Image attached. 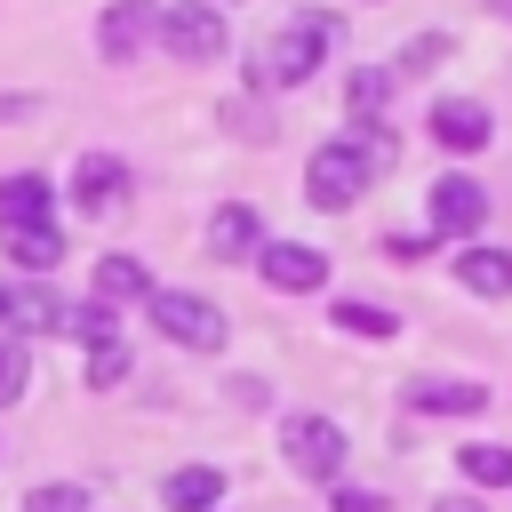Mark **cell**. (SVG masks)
<instances>
[{
  "mask_svg": "<svg viewBox=\"0 0 512 512\" xmlns=\"http://www.w3.org/2000/svg\"><path fill=\"white\" fill-rule=\"evenodd\" d=\"M160 496H168L176 512H216L224 472H216V464H184V472H168V480H160Z\"/></svg>",
  "mask_w": 512,
  "mask_h": 512,
  "instance_id": "cell-16",
  "label": "cell"
},
{
  "mask_svg": "<svg viewBox=\"0 0 512 512\" xmlns=\"http://www.w3.org/2000/svg\"><path fill=\"white\" fill-rule=\"evenodd\" d=\"M120 376H128V344H120V336H104V344H88V384H96V392H112Z\"/></svg>",
  "mask_w": 512,
  "mask_h": 512,
  "instance_id": "cell-22",
  "label": "cell"
},
{
  "mask_svg": "<svg viewBox=\"0 0 512 512\" xmlns=\"http://www.w3.org/2000/svg\"><path fill=\"white\" fill-rule=\"evenodd\" d=\"M152 320H160V336H168V344H184V352H224V312H216L208 296L152 288Z\"/></svg>",
  "mask_w": 512,
  "mask_h": 512,
  "instance_id": "cell-2",
  "label": "cell"
},
{
  "mask_svg": "<svg viewBox=\"0 0 512 512\" xmlns=\"http://www.w3.org/2000/svg\"><path fill=\"white\" fill-rule=\"evenodd\" d=\"M72 200H80L88 216H112V208L128 200V160H112V152H88V160H80V176H72Z\"/></svg>",
  "mask_w": 512,
  "mask_h": 512,
  "instance_id": "cell-11",
  "label": "cell"
},
{
  "mask_svg": "<svg viewBox=\"0 0 512 512\" xmlns=\"http://www.w3.org/2000/svg\"><path fill=\"white\" fill-rule=\"evenodd\" d=\"M152 24H160L152 0H112V8L96 16V56H104V64H128V56L152 40Z\"/></svg>",
  "mask_w": 512,
  "mask_h": 512,
  "instance_id": "cell-6",
  "label": "cell"
},
{
  "mask_svg": "<svg viewBox=\"0 0 512 512\" xmlns=\"http://www.w3.org/2000/svg\"><path fill=\"white\" fill-rule=\"evenodd\" d=\"M432 136H440L448 152H480V144L496 136V120H488V104H472V96H440V104H432Z\"/></svg>",
  "mask_w": 512,
  "mask_h": 512,
  "instance_id": "cell-10",
  "label": "cell"
},
{
  "mask_svg": "<svg viewBox=\"0 0 512 512\" xmlns=\"http://www.w3.org/2000/svg\"><path fill=\"white\" fill-rule=\"evenodd\" d=\"M504 8H512V0H504Z\"/></svg>",
  "mask_w": 512,
  "mask_h": 512,
  "instance_id": "cell-27",
  "label": "cell"
},
{
  "mask_svg": "<svg viewBox=\"0 0 512 512\" xmlns=\"http://www.w3.org/2000/svg\"><path fill=\"white\" fill-rule=\"evenodd\" d=\"M208 248H216V256H256V248H264V216L240 208V200L216 208V216H208Z\"/></svg>",
  "mask_w": 512,
  "mask_h": 512,
  "instance_id": "cell-14",
  "label": "cell"
},
{
  "mask_svg": "<svg viewBox=\"0 0 512 512\" xmlns=\"http://www.w3.org/2000/svg\"><path fill=\"white\" fill-rule=\"evenodd\" d=\"M72 304L56 288H0V328L8 336H64Z\"/></svg>",
  "mask_w": 512,
  "mask_h": 512,
  "instance_id": "cell-7",
  "label": "cell"
},
{
  "mask_svg": "<svg viewBox=\"0 0 512 512\" xmlns=\"http://www.w3.org/2000/svg\"><path fill=\"white\" fill-rule=\"evenodd\" d=\"M368 152L360 144H320L312 152V168H304V192H312V208H352L360 192H368Z\"/></svg>",
  "mask_w": 512,
  "mask_h": 512,
  "instance_id": "cell-3",
  "label": "cell"
},
{
  "mask_svg": "<svg viewBox=\"0 0 512 512\" xmlns=\"http://www.w3.org/2000/svg\"><path fill=\"white\" fill-rule=\"evenodd\" d=\"M328 320H336L344 336H392V328H400L384 304H352V296H344V304H328Z\"/></svg>",
  "mask_w": 512,
  "mask_h": 512,
  "instance_id": "cell-21",
  "label": "cell"
},
{
  "mask_svg": "<svg viewBox=\"0 0 512 512\" xmlns=\"http://www.w3.org/2000/svg\"><path fill=\"white\" fill-rule=\"evenodd\" d=\"M432 224H440L448 240L480 232V224H488V192H480L472 176H440V184H432Z\"/></svg>",
  "mask_w": 512,
  "mask_h": 512,
  "instance_id": "cell-9",
  "label": "cell"
},
{
  "mask_svg": "<svg viewBox=\"0 0 512 512\" xmlns=\"http://www.w3.org/2000/svg\"><path fill=\"white\" fill-rule=\"evenodd\" d=\"M328 40H336V16H288L280 24V40H272V56L256 64V80H272V88H296V80H312L320 72V56H328Z\"/></svg>",
  "mask_w": 512,
  "mask_h": 512,
  "instance_id": "cell-1",
  "label": "cell"
},
{
  "mask_svg": "<svg viewBox=\"0 0 512 512\" xmlns=\"http://www.w3.org/2000/svg\"><path fill=\"white\" fill-rule=\"evenodd\" d=\"M0 248H8V264H24V272H48V264H64V224H56V216H40V224H0Z\"/></svg>",
  "mask_w": 512,
  "mask_h": 512,
  "instance_id": "cell-12",
  "label": "cell"
},
{
  "mask_svg": "<svg viewBox=\"0 0 512 512\" xmlns=\"http://www.w3.org/2000/svg\"><path fill=\"white\" fill-rule=\"evenodd\" d=\"M328 504H336V512H392V504L368 496V488H328Z\"/></svg>",
  "mask_w": 512,
  "mask_h": 512,
  "instance_id": "cell-25",
  "label": "cell"
},
{
  "mask_svg": "<svg viewBox=\"0 0 512 512\" xmlns=\"http://www.w3.org/2000/svg\"><path fill=\"white\" fill-rule=\"evenodd\" d=\"M160 40H168V56H184V64H216V56L232 48L224 16H216V8H200V0H184V8H160Z\"/></svg>",
  "mask_w": 512,
  "mask_h": 512,
  "instance_id": "cell-4",
  "label": "cell"
},
{
  "mask_svg": "<svg viewBox=\"0 0 512 512\" xmlns=\"http://www.w3.org/2000/svg\"><path fill=\"white\" fill-rule=\"evenodd\" d=\"M384 96H392V80H384L376 64H360V72L344 80V104H352V120H376V112H384Z\"/></svg>",
  "mask_w": 512,
  "mask_h": 512,
  "instance_id": "cell-20",
  "label": "cell"
},
{
  "mask_svg": "<svg viewBox=\"0 0 512 512\" xmlns=\"http://www.w3.org/2000/svg\"><path fill=\"white\" fill-rule=\"evenodd\" d=\"M48 208H56L48 176H8V184H0V224H40Z\"/></svg>",
  "mask_w": 512,
  "mask_h": 512,
  "instance_id": "cell-17",
  "label": "cell"
},
{
  "mask_svg": "<svg viewBox=\"0 0 512 512\" xmlns=\"http://www.w3.org/2000/svg\"><path fill=\"white\" fill-rule=\"evenodd\" d=\"M24 392V352H16V336H0V408Z\"/></svg>",
  "mask_w": 512,
  "mask_h": 512,
  "instance_id": "cell-24",
  "label": "cell"
},
{
  "mask_svg": "<svg viewBox=\"0 0 512 512\" xmlns=\"http://www.w3.org/2000/svg\"><path fill=\"white\" fill-rule=\"evenodd\" d=\"M256 272H264L272 288L304 296V288H320V280H328V256H320V248H304V240H264V248H256Z\"/></svg>",
  "mask_w": 512,
  "mask_h": 512,
  "instance_id": "cell-8",
  "label": "cell"
},
{
  "mask_svg": "<svg viewBox=\"0 0 512 512\" xmlns=\"http://www.w3.org/2000/svg\"><path fill=\"white\" fill-rule=\"evenodd\" d=\"M432 512H480V504H472V496H448V504H432Z\"/></svg>",
  "mask_w": 512,
  "mask_h": 512,
  "instance_id": "cell-26",
  "label": "cell"
},
{
  "mask_svg": "<svg viewBox=\"0 0 512 512\" xmlns=\"http://www.w3.org/2000/svg\"><path fill=\"white\" fill-rule=\"evenodd\" d=\"M408 408H416V416H480L488 392H480V384H448V376H416V384H408Z\"/></svg>",
  "mask_w": 512,
  "mask_h": 512,
  "instance_id": "cell-13",
  "label": "cell"
},
{
  "mask_svg": "<svg viewBox=\"0 0 512 512\" xmlns=\"http://www.w3.org/2000/svg\"><path fill=\"white\" fill-rule=\"evenodd\" d=\"M456 464H464V480H480V488H512V448H496V440H472Z\"/></svg>",
  "mask_w": 512,
  "mask_h": 512,
  "instance_id": "cell-19",
  "label": "cell"
},
{
  "mask_svg": "<svg viewBox=\"0 0 512 512\" xmlns=\"http://www.w3.org/2000/svg\"><path fill=\"white\" fill-rule=\"evenodd\" d=\"M96 296H104V304H128V296H152V272H144L136 256H104V264H96Z\"/></svg>",
  "mask_w": 512,
  "mask_h": 512,
  "instance_id": "cell-18",
  "label": "cell"
},
{
  "mask_svg": "<svg viewBox=\"0 0 512 512\" xmlns=\"http://www.w3.org/2000/svg\"><path fill=\"white\" fill-rule=\"evenodd\" d=\"M280 448L304 480H336L344 472V432L328 416H280Z\"/></svg>",
  "mask_w": 512,
  "mask_h": 512,
  "instance_id": "cell-5",
  "label": "cell"
},
{
  "mask_svg": "<svg viewBox=\"0 0 512 512\" xmlns=\"http://www.w3.org/2000/svg\"><path fill=\"white\" fill-rule=\"evenodd\" d=\"M456 280H464L472 296H512V248H480V240H472V248L456 256Z\"/></svg>",
  "mask_w": 512,
  "mask_h": 512,
  "instance_id": "cell-15",
  "label": "cell"
},
{
  "mask_svg": "<svg viewBox=\"0 0 512 512\" xmlns=\"http://www.w3.org/2000/svg\"><path fill=\"white\" fill-rule=\"evenodd\" d=\"M24 512H88V488H72V480H64V488H32Z\"/></svg>",
  "mask_w": 512,
  "mask_h": 512,
  "instance_id": "cell-23",
  "label": "cell"
}]
</instances>
